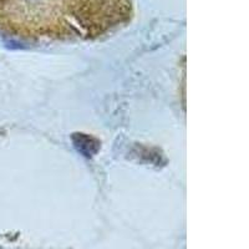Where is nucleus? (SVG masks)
I'll use <instances>...</instances> for the list:
<instances>
[]
</instances>
